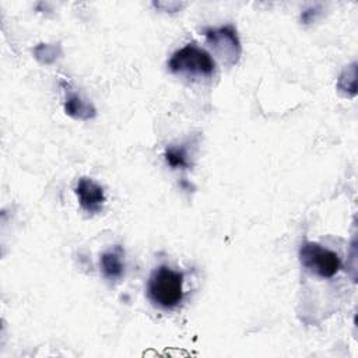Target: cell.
Segmentation results:
<instances>
[{
  "label": "cell",
  "mask_w": 358,
  "mask_h": 358,
  "mask_svg": "<svg viewBox=\"0 0 358 358\" xmlns=\"http://www.w3.org/2000/svg\"><path fill=\"white\" fill-rule=\"evenodd\" d=\"M183 273L169 266H158L147 282L148 299L161 309H175L183 299Z\"/></svg>",
  "instance_id": "obj_1"
},
{
  "label": "cell",
  "mask_w": 358,
  "mask_h": 358,
  "mask_svg": "<svg viewBox=\"0 0 358 358\" xmlns=\"http://www.w3.org/2000/svg\"><path fill=\"white\" fill-rule=\"evenodd\" d=\"M168 67L172 73L190 77H211L215 71V62L208 52L189 43L178 49L169 59Z\"/></svg>",
  "instance_id": "obj_2"
},
{
  "label": "cell",
  "mask_w": 358,
  "mask_h": 358,
  "mask_svg": "<svg viewBox=\"0 0 358 358\" xmlns=\"http://www.w3.org/2000/svg\"><path fill=\"white\" fill-rule=\"evenodd\" d=\"M298 256L302 267L319 278H331L341 268L338 255L317 242H303Z\"/></svg>",
  "instance_id": "obj_3"
},
{
  "label": "cell",
  "mask_w": 358,
  "mask_h": 358,
  "mask_svg": "<svg viewBox=\"0 0 358 358\" xmlns=\"http://www.w3.org/2000/svg\"><path fill=\"white\" fill-rule=\"evenodd\" d=\"M206 41L213 49L214 55L227 66L238 63L242 46L234 25H224L220 28H207L204 31Z\"/></svg>",
  "instance_id": "obj_4"
},
{
  "label": "cell",
  "mask_w": 358,
  "mask_h": 358,
  "mask_svg": "<svg viewBox=\"0 0 358 358\" xmlns=\"http://www.w3.org/2000/svg\"><path fill=\"white\" fill-rule=\"evenodd\" d=\"M74 192L77 194L80 207L90 213V214H96L102 210V206L105 203V192L103 187L92 180L91 178L83 176L77 180Z\"/></svg>",
  "instance_id": "obj_5"
},
{
  "label": "cell",
  "mask_w": 358,
  "mask_h": 358,
  "mask_svg": "<svg viewBox=\"0 0 358 358\" xmlns=\"http://www.w3.org/2000/svg\"><path fill=\"white\" fill-rule=\"evenodd\" d=\"M101 271L108 281L116 282L124 274V252L120 246H113L101 255Z\"/></svg>",
  "instance_id": "obj_6"
},
{
  "label": "cell",
  "mask_w": 358,
  "mask_h": 358,
  "mask_svg": "<svg viewBox=\"0 0 358 358\" xmlns=\"http://www.w3.org/2000/svg\"><path fill=\"white\" fill-rule=\"evenodd\" d=\"M64 110L69 116L78 120H90L96 115L92 103L84 101L78 94L69 92L64 101Z\"/></svg>",
  "instance_id": "obj_7"
},
{
  "label": "cell",
  "mask_w": 358,
  "mask_h": 358,
  "mask_svg": "<svg viewBox=\"0 0 358 358\" xmlns=\"http://www.w3.org/2000/svg\"><path fill=\"white\" fill-rule=\"evenodd\" d=\"M166 164L173 169H187L190 166L189 151L185 145L168 147L164 152Z\"/></svg>",
  "instance_id": "obj_8"
},
{
  "label": "cell",
  "mask_w": 358,
  "mask_h": 358,
  "mask_svg": "<svg viewBox=\"0 0 358 358\" xmlns=\"http://www.w3.org/2000/svg\"><path fill=\"white\" fill-rule=\"evenodd\" d=\"M337 88L348 96H354L357 94V63L344 69L338 77Z\"/></svg>",
  "instance_id": "obj_9"
},
{
  "label": "cell",
  "mask_w": 358,
  "mask_h": 358,
  "mask_svg": "<svg viewBox=\"0 0 358 358\" xmlns=\"http://www.w3.org/2000/svg\"><path fill=\"white\" fill-rule=\"evenodd\" d=\"M57 49H59V48H56V46L41 43L38 48H35L34 55H35V57H36L41 63L49 64V63H52V62L57 57Z\"/></svg>",
  "instance_id": "obj_10"
}]
</instances>
